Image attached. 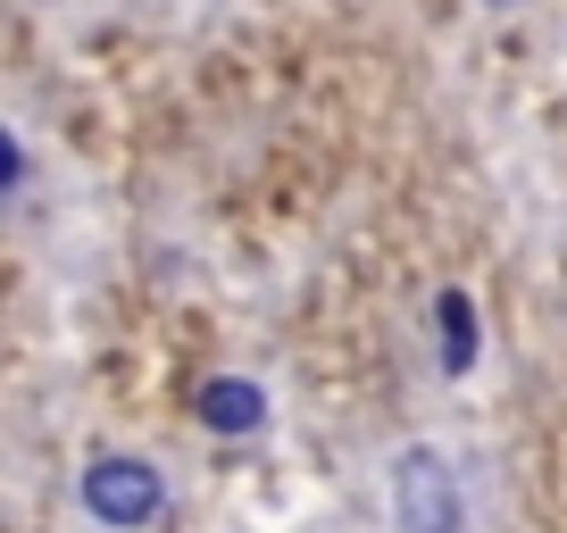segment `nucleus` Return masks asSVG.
<instances>
[{
  "instance_id": "f257e3e1",
  "label": "nucleus",
  "mask_w": 567,
  "mask_h": 533,
  "mask_svg": "<svg viewBox=\"0 0 567 533\" xmlns=\"http://www.w3.org/2000/svg\"><path fill=\"white\" fill-rule=\"evenodd\" d=\"M384 492V533H484V483L476 459L443 433H409L375 467Z\"/></svg>"
},
{
  "instance_id": "f03ea898",
  "label": "nucleus",
  "mask_w": 567,
  "mask_h": 533,
  "mask_svg": "<svg viewBox=\"0 0 567 533\" xmlns=\"http://www.w3.org/2000/svg\"><path fill=\"white\" fill-rule=\"evenodd\" d=\"M75 516L92 533H159L176 516V475L151 450H92L75 467Z\"/></svg>"
},
{
  "instance_id": "7ed1b4c3",
  "label": "nucleus",
  "mask_w": 567,
  "mask_h": 533,
  "mask_svg": "<svg viewBox=\"0 0 567 533\" xmlns=\"http://www.w3.org/2000/svg\"><path fill=\"white\" fill-rule=\"evenodd\" d=\"M193 426L209 442H259L276 433V384L259 367H209L193 384Z\"/></svg>"
},
{
  "instance_id": "20e7f679",
  "label": "nucleus",
  "mask_w": 567,
  "mask_h": 533,
  "mask_svg": "<svg viewBox=\"0 0 567 533\" xmlns=\"http://www.w3.org/2000/svg\"><path fill=\"white\" fill-rule=\"evenodd\" d=\"M425 334H434V375L443 384H476L484 367V301L476 284H434V301H425Z\"/></svg>"
},
{
  "instance_id": "39448f33",
  "label": "nucleus",
  "mask_w": 567,
  "mask_h": 533,
  "mask_svg": "<svg viewBox=\"0 0 567 533\" xmlns=\"http://www.w3.org/2000/svg\"><path fill=\"white\" fill-rule=\"evenodd\" d=\"M25 184H34V143H25V125L0 117V209L25 200Z\"/></svg>"
},
{
  "instance_id": "423d86ee",
  "label": "nucleus",
  "mask_w": 567,
  "mask_h": 533,
  "mask_svg": "<svg viewBox=\"0 0 567 533\" xmlns=\"http://www.w3.org/2000/svg\"><path fill=\"white\" fill-rule=\"evenodd\" d=\"M476 9H493V18H509V9H526V0H476Z\"/></svg>"
}]
</instances>
